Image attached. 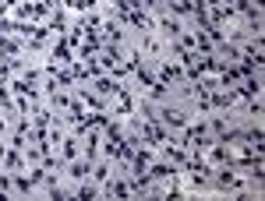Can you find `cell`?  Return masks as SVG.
I'll list each match as a JSON object with an SVG mask.
<instances>
[{
	"mask_svg": "<svg viewBox=\"0 0 265 201\" xmlns=\"http://www.w3.org/2000/svg\"><path fill=\"white\" fill-rule=\"evenodd\" d=\"M89 173H92V162H89V159H85V162H71V177H74V180H85Z\"/></svg>",
	"mask_w": 265,
	"mask_h": 201,
	"instance_id": "1",
	"label": "cell"
},
{
	"mask_svg": "<svg viewBox=\"0 0 265 201\" xmlns=\"http://www.w3.org/2000/svg\"><path fill=\"white\" fill-rule=\"evenodd\" d=\"M74 155H78V141L67 138V141H64V159H74Z\"/></svg>",
	"mask_w": 265,
	"mask_h": 201,
	"instance_id": "2",
	"label": "cell"
}]
</instances>
